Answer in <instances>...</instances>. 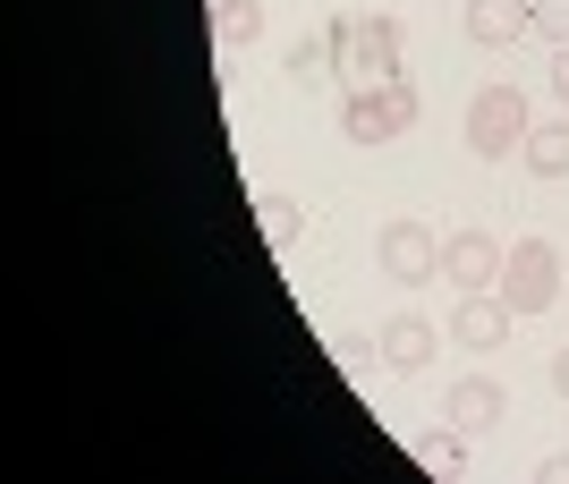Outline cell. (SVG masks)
Here are the masks:
<instances>
[{"instance_id": "obj_1", "label": "cell", "mask_w": 569, "mask_h": 484, "mask_svg": "<svg viewBox=\"0 0 569 484\" xmlns=\"http://www.w3.org/2000/svg\"><path fill=\"white\" fill-rule=\"evenodd\" d=\"M408 128H417V85H408V77L357 85V94L340 102V137H349V145H391V137H408Z\"/></svg>"}, {"instance_id": "obj_2", "label": "cell", "mask_w": 569, "mask_h": 484, "mask_svg": "<svg viewBox=\"0 0 569 484\" xmlns=\"http://www.w3.org/2000/svg\"><path fill=\"white\" fill-rule=\"evenodd\" d=\"M332 43H340L349 85H391L400 77V26L391 18H332Z\"/></svg>"}, {"instance_id": "obj_3", "label": "cell", "mask_w": 569, "mask_h": 484, "mask_svg": "<svg viewBox=\"0 0 569 484\" xmlns=\"http://www.w3.org/2000/svg\"><path fill=\"white\" fill-rule=\"evenodd\" d=\"M527 94L519 85H476V102H468V145L485 153V162H510V153L527 145Z\"/></svg>"}, {"instance_id": "obj_4", "label": "cell", "mask_w": 569, "mask_h": 484, "mask_svg": "<svg viewBox=\"0 0 569 484\" xmlns=\"http://www.w3.org/2000/svg\"><path fill=\"white\" fill-rule=\"evenodd\" d=\"M501 298H510V315H545L552 298H561V246L552 239H519L501 255Z\"/></svg>"}, {"instance_id": "obj_5", "label": "cell", "mask_w": 569, "mask_h": 484, "mask_svg": "<svg viewBox=\"0 0 569 484\" xmlns=\"http://www.w3.org/2000/svg\"><path fill=\"white\" fill-rule=\"evenodd\" d=\"M375 264L382 281H400V290H426V281H442V239H433L426 221H382V239H375Z\"/></svg>"}, {"instance_id": "obj_6", "label": "cell", "mask_w": 569, "mask_h": 484, "mask_svg": "<svg viewBox=\"0 0 569 484\" xmlns=\"http://www.w3.org/2000/svg\"><path fill=\"white\" fill-rule=\"evenodd\" d=\"M501 255H510V246H501L493 230H451V239H442V281H459V290H501Z\"/></svg>"}, {"instance_id": "obj_7", "label": "cell", "mask_w": 569, "mask_h": 484, "mask_svg": "<svg viewBox=\"0 0 569 484\" xmlns=\"http://www.w3.org/2000/svg\"><path fill=\"white\" fill-rule=\"evenodd\" d=\"M442 332H451V349H501V340H510V298L501 290H459Z\"/></svg>"}, {"instance_id": "obj_8", "label": "cell", "mask_w": 569, "mask_h": 484, "mask_svg": "<svg viewBox=\"0 0 569 484\" xmlns=\"http://www.w3.org/2000/svg\"><path fill=\"white\" fill-rule=\"evenodd\" d=\"M501 416H510V391H501L493 374H459V383L442 391V425H459V434H493Z\"/></svg>"}, {"instance_id": "obj_9", "label": "cell", "mask_w": 569, "mask_h": 484, "mask_svg": "<svg viewBox=\"0 0 569 484\" xmlns=\"http://www.w3.org/2000/svg\"><path fill=\"white\" fill-rule=\"evenodd\" d=\"M442 340H451V332H433L426 315H391V323H382V340H375V349H382V365H391V374H426Z\"/></svg>"}, {"instance_id": "obj_10", "label": "cell", "mask_w": 569, "mask_h": 484, "mask_svg": "<svg viewBox=\"0 0 569 484\" xmlns=\"http://www.w3.org/2000/svg\"><path fill=\"white\" fill-rule=\"evenodd\" d=\"M527 0H468V43H485V51H501V43H519L527 34Z\"/></svg>"}, {"instance_id": "obj_11", "label": "cell", "mask_w": 569, "mask_h": 484, "mask_svg": "<svg viewBox=\"0 0 569 484\" xmlns=\"http://www.w3.org/2000/svg\"><path fill=\"white\" fill-rule=\"evenodd\" d=\"M281 77L298 85V94H315V85H332V77H340V43H332V26H323V34H307V43H289Z\"/></svg>"}, {"instance_id": "obj_12", "label": "cell", "mask_w": 569, "mask_h": 484, "mask_svg": "<svg viewBox=\"0 0 569 484\" xmlns=\"http://www.w3.org/2000/svg\"><path fill=\"white\" fill-rule=\"evenodd\" d=\"M519 162L536 170V179H569V120H545V128H527Z\"/></svg>"}, {"instance_id": "obj_13", "label": "cell", "mask_w": 569, "mask_h": 484, "mask_svg": "<svg viewBox=\"0 0 569 484\" xmlns=\"http://www.w3.org/2000/svg\"><path fill=\"white\" fill-rule=\"evenodd\" d=\"M256 221H263V246H289L307 230V204L298 195H256Z\"/></svg>"}, {"instance_id": "obj_14", "label": "cell", "mask_w": 569, "mask_h": 484, "mask_svg": "<svg viewBox=\"0 0 569 484\" xmlns=\"http://www.w3.org/2000/svg\"><path fill=\"white\" fill-rule=\"evenodd\" d=\"M263 34V0H213V43H256Z\"/></svg>"}, {"instance_id": "obj_15", "label": "cell", "mask_w": 569, "mask_h": 484, "mask_svg": "<svg viewBox=\"0 0 569 484\" xmlns=\"http://www.w3.org/2000/svg\"><path fill=\"white\" fill-rule=\"evenodd\" d=\"M417 460H426L433 476H459V467H468V434H459V425H442V434L417 442Z\"/></svg>"}, {"instance_id": "obj_16", "label": "cell", "mask_w": 569, "mask_h": 484, "mask_svg": "<svg viewBox=\"0 0 569 484\" xmlns=\"http://www.w3.org/2000/svg\"><path fill=\"white\" fill-rule=\"evenodd\" d=\"M527 18H536V34L569 43V0H527Z\"/></svg>"}, {"instance_id": "obj_17", "label": "cell", "mask_w": 569, "mask_h": 484, "mask_svg": "<svg viewBox=\"0 0 569 484\" xmlns=\"http://www.w3.org/2000/svg\"><path fill=\"white\" fill-rule=\"evenodd\" d=\"M536 484H569V451H552V460L536 467Z\"/></svg>"}, {"instance_id": "obj_18", "label": "cell", "mask_w": 569, "mask_h": 484, "mask_svg": "<svg viewBox=\"0 0 569 484\" xmlns=\"http://www.w3.org/2000/svg\"><path fill=\"white\" fill-rule=\"evenodd\" d=\"M552 94H561V102H569V43H561V51H552Z\"/></svg>"}, {"instance_id": "obj_19", "label": "cell", "mask_w": 569, "mask_h": 484, "mask_svg": "<svg viewBox=\"0 0 569 484\" xmlns=\"http://www.w3.org/2000/svg\"><path fill=\"white\" fill-rule=\"evenodd\" d=\"M552 391H561V400H569V349H561V357H552Z\"/></svg>"}]
</instances>
